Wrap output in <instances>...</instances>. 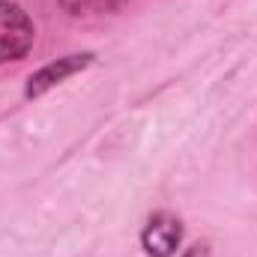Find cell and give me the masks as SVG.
<instances>
[{
	"label": "cell",
	"mask_w": 257,
	"mask_h": 257,
	"mask_svg": "<svg viewBox=\"0 0 257 257\" xmlns=\"http://www.w3.org/2000/svg\"><path fill=\"white\" fill-rule=\"evenodd\" d=\"M36 42L33 18L12 0H0V63L27 57Z\"/></svg>",
	"instance_id": "6da1fadb"
},
{
	"label": "cell",
	"mask_w": 257,
	"mask_h": 257,
	"mask_svg": "<svg viewBox=\"0 0 257 257\" xmlns=\"http://www.w3.org/2000/svg\"><path fill=\"white\" fill-rule=\"evenodd\" d=\"M183 245V218L159 209L147 218L144 230H141V248L147 257H171L177 254V248Z\"/></svg>",
	"instance_id": "7a4b0ae2"
},
{
	"label": "cell",
	"mask_w": 257,
	"mask_h": 257,
	"mask_svg": "<svg viewBox=\"0 0 257 257\" xmlns=\"http://www.w3.org/2000/svg\"><path fill=\"white\" fill-rule=\"evenodd\" d=\"M90 63H93V51H81V54H66V57H57V60L45 63L39 72H33V75L27 78L24 96H27V99H39V96H45L51 87L63 84L66 78H72V75L84 72Z\"/></svg>",
	"instance_id": "3957f363"
},
{
	"label": "cell",
	"mask_w": 257,
	"mask_h": 257,
	"mask_svg": "<svg viewBox=\"0 0 257 257\" xmlns=\"http://www.w3.org/2000/svg\"><path fill=\"white\" fill-rule=\"evenodd\" d=\"M63 9L75 18H90V15H105L114 12L123 0H60Z\"/></svg>",
	"instance_id": "277c9868"
},
{
	"label": "cell",
	"mask_w": 257,
	"mask_h": 257,
	"mask_svg": "<svg viewBox=\"0 0 257 257\" xmlns=\"http://www.w3.org/2000/svg\"><path fill=\"white\" fill-rule=\"evenodd\" d=\"M183 257H212V254H209V245H206V242H197V245H192Z\"/></svg>",
	"instance_id": "5b68a950"
}]
</instances>
